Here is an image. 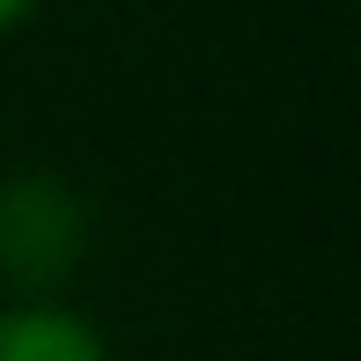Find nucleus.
Segmentation results:
<instances>
[{"mask_svg":"<svg viewBox=\"0 0 361 361\" xmlns=\"http://www.w3.org/2000/svg\"><path fill=\"white\" fill-rule=\"evenodd\" d=\"M89 258V200L52 170L0 177V302H59Z\"/></svg>","mask_w":361,"mask_h":361,"instance_id":"obj_1","label":"nucleus"},{"mask_svg":"<svg viewBox=\"0 0 361 361\" xmlns=\"http://www.w3.org/2000/svg\"><path fill=\"white\" fill-rule=\"evenodd\" d=\"M0 361H111V339L67 295L59 302H0Z\"/></svg>","mask_w":361,"mask_h":361,"instance_id":"obj_2","label":"nucleus"},{"mask_svg":"<svg viewBox=\"0 0 361 361\" xmlns=\"http://www.w3.org/2000/svg\"><path fill=\"white\" fill-rule=\"evenodd\" d=\"M37 8H44V0H0V37H15V30H23Z\"/></svg>","mask_w":361,"mask_h":361,"instance_id":"obj_3","label":"nucleus"}]
</instances>
